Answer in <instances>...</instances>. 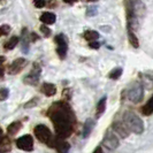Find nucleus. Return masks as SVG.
Segmentation results:
<instances>
[{
    "mask_svg": "<svg viewBox=\"0 0 153 153\" xmlns=\"http://www.w3.org/2000/svg\"><path fill=\"white\" fill-rule=\"evenodd\" d=\"M27 63L28 62L24 58H19L9 65V67L7 68V73L9 75H16L22 71V69L27 66Z\"/></svg>",
    "mask_w": 153,
    "mask_h": 153,
    "instance_id": "nucleus-10",
    "label": "nucleus"
},
{
    "mask_svg": "<svg viewBox=\"0 0 153 153\" xmlns=\"http://www.w3.org/2000/svg\"><path fill=\"white\" fill-rule=\"evenodd\" d=\"M106 100H107V97H102L101 99L99 100L98 105H97V109H96V115L97 117H100V115L105 112V108H106Z\"/></svg>",
    "mask_w": 153,
    "mask_h": 153,
    "instance_id": "nucleus-21",
    "label": "nucleus"
},
{
    "mask_svg": "<svg viewBox=\"0 0 153 153\" xmlns=\"http://www.w3.org/2000/svg\"><path fill=\"white\" fill-rule=\"evenodd\" d=\"M97 12H98L97 7H96V6H91V7H89L86 9V15L94 16V15H97Z\"/></svg>",
    "mask_w": 153,
    "mask_h": 153,
    "instance_id": "nucleus-28",
    "label": "nucleus"
},
{
    "mask_svg": "<svg viewBox=\"0 0 153 153\" xmlns=\"http://www.w3.org/2000/svg\"><path fill=\"white\" fill-rule=\"evenodd\" d=\"M0 32H1L2 36H6V35H8L10 32V27L8 24H2L0 27Z\"/></svg>",
    "mask_w": 153,
    "mask_h": 153,
    "instance_id": "nucleus-27",
    "label": "nucleus"
},
{
    "mask_svg": "<svg viewBox=\"0 0 153 153\" xmlns=\"http://www.w3.org/2000/svg\"><path fill=\"white\" fill-rule=\"evenodd\" d=\"M12 150V144L8 137L2 136L1 137V142H0V152L1 153H8Z\"/></svg>",
    "mask_w": 153,
    "mask_h": 153,
    "instance_id": "nucleus-18",
    "label": "nucleus"
},
{
    "mask_svg": "<svg viewBox=\"0 0 153 153\" xmlns=\"http://www.w3.org/2000/svg\"><path fill=\"white\" fill-rule=\"evenodd\" d=\"M140 84L143 85L144 89L152 90L153 89V75L150 73H140L139 74Z\"/></svg>",
    "mask_w": 153,
    "mask_h": 153,
    "instance_id": "nucleus-12",
    "label": "nucleus"
},
{
    "mask_svg": "<svg viewBox=\"0 0 153 153\" xmlns=\"http://www.w3.org/2000/svg\"><path fill=\"white\" fill-rule=\"evenodd\" d=\"M33 5L37 8H43L47 4H46V0H33Z\"/></svg>",
    "mask_w": 153,
    "mask_h": 153,
    "instance_id": "nucleus-30",
    "label": "nucleus"
},
{
    "mask_svg": "<svg viewBox=\"0 0 153 153\" xmlns=\"http://www.w3.org/2000/svg\"><path fill=\"white\" fill-rule=\"evenodd\" d=\"M65 2H67V4H73V2H75L76 0H63Z\"/></svg>",
    "mask_w": 153,
    "mask_h": 153,
    "instance_id": "nucleus-36",
    "label": "nucleus"
},
{
    "mask_svg": "<svg viewBox=\"0 0 153 153\" xmlns=\"http://www.w3.org/2000/svg\"><path fill=\"white\" fill-rule=\"evenodd\" d=\"M33 134L36 135V137L39 142L44 143V144H51L52 143V132L51 130L44 126V124H38L33 129Z\"/></svg>",
    "mask_w": 153,
    "mask_h": 153,
    "instance_id": "nucleus-4",
    "label": "nucleus"
},
{
    "mask_svg": "<svg viewBox=\"0 0 153 153\" xmlns=\"http://www.w3.org/2000/svg\"><path fill=\"white\" fill-rule=\"evenodd\" d=\"M83 37H84L88 42H94L99 38V33L94 30H86L83 33Z\"/></svg>",
    "mask_w": 153,
    "mask_h": 153,
    "instance_id": "nucleus-23",
    "label": "nucleus"
},
{
    "mask_svg": "<svg viewBox=\"0 0 153 153\" xmlns=\"http://www.w3.org/2000/svg\"><path fill=\"white\" fill-rule=\"evenodd\" d=\"M22 128V123L20 122V121H15V122H12L9 126L7 127V134L8 135H15L17 134L20 129Z\"/></svg>",
    "mask_w": 153,
    "mask_h": 153,
    "instance_id": "nucleus-19",
    "label": "nucleus"
},
{
    "mask_svg": "<svg viewBox=\"0 0 153 153\" xmlns=\"http://www.w3.org/2000/svg\"><path fill=\"white\" fill-rule=\"evenodd\" d=\"M56 5H58V2H56V0H50V1L47 2V7H50V8H54V7H56Z\"/></svg>",
    "mask_w": 153,
    "mask_h": 153,
    "instance_id": "nucleus-33",
    "label": "nucleus"
},
{
    "mask_svg": "<svg viewBox=\"0 0 153 153\" xmlns=\"http://www.w3.org/2000/svg\"><path fill=\"white\" fill-rule=\"evenodd\" d=\"M31 39H29V35H28V30L24 28L22 30V35H21V47H22L23 53H28L29 51V43Z\"/></svg>",
    "mask_w": 153,
    "mask_h": 153,
    "instance_id": "nucleus-15",
    "label": "nucleus"
},
{
    "mask_svg": "<svg viewBox=\"0 0 153 153\" xmlns=\"http://www.w3.org/2000/svg\"><path fill=\"white\" fill-rule=\"evenodd\" d=\"M142 112H143V114H144V115L153 114V94H152V97L150 98V100L147 101V104L143 106V108H142Z\"/></svg>",
    "mask_w": 153,
    "mask_h": 153,
    "instance_id": "nucleus-24",
    "label": "nucleus"
},
{
    "mask_svg": "<svg viewBox=\"0 0 153 153\" xmlns=\"http://www.w3.org/2000/svg\"><path fill=\"white\" fill-rule=\"evenodd\" d=\"M40 31H42V33H44V36L45 37H50L51 36V29L46 25V24H43V25H40Z\"/></svg>",
    "mask_w": 153,
    "mask_h": 153,
    "instance_id": "nucleus-26",
    "label": "nucleus"
},
{
    "mask_svg": "<svg viewBox=\"0 0 153 153\" xmlns=\"http://www.w3.org/2000/svg\"><path fill=\"white\" fill-rule=\"evenodd\" d=\"M112 129L114 131L116 135H119L121 138H126L129 136V132L130 130L127 128V126H126V123L121 122V121H114V122L112 123Z\"/></svg>",
    "mask_w": 153,
    "mask_h": 153,
    "instance_id": "nucleus-11",
    "label": "nucleus"
},
{
    "mask_svg": "<svg viewBox=\"0 0 153 153\" xmlns=\"http://www.w3.org/2000/svg\"><path fill=\"white\" fill-rule=\"evenodd\" d=\"M38 39H39V37L35 33V32L31 33V42H35V40H38Z\"/></svg>",
    "mask_w": 153,
    "mask_h": 153,
    "instance_id": "nucleus-34",
    "label": "nucleus"
},
{
    "mask_svg": "<svg viewBox=\"0 0 153 153\" xmlns=\"http://www.w3.org/2000/svg\"><path fill=\"white\" fill-rule=\"evenodd\" d=\"M40 92L47 97H52L56 93V88L52 83H44L40 88Z\"/></svg>",
    "mask_w": 153,
    "mask_h": 153,
    "instance_id": "nucleus-16",
    "label": "nucleus"
},
{
    "mask_svg": "<svg viewBox=\"0 0 153 153\" xmlns=\"http://www.w3.org/2000/svg\"><path fill=\"white\" fill-rule=\"evenodd\" d=\"M20 42V38L19 37H16V36H13V37H10L8 42L5 43V50H7V51H10V50H13V48H15L16 45H17V43Z\"/></svg>",
    "mask_w": 153,
    "mask_h": 153,
    "instance_id": "nucleus-22",
    "label": "nucleus"
},
{
    "mask_svg": "<svg viewBox=\"0 0 153 153\" xmlns=\"http://www.w3.org/2000/svg\"><path fill=\"white\" fill-rule=\"evenodd\" d=\"M54 146L56 149V151L59 153H68L70 150V145L68 142H66L63 138H59L54 142Z\"/></svg>",
    "mask_w": 153,
    "mask_h": 153,
    "instance_id": "nucleus-13",
    "label": "nucleus"
},
{
    "mask_svg": "<svg viewBox=\"0 0 153 153\" xmlns=\"http://www.w3.org/2000/svg\"><path fill=\"white\" fill-rule=\"evenodd\" d=\"M127 98L134 104L140 102L144 98V88L142 84H136L127 91Z\"/></svg>",
    "mask_w": 153,
    "mask_h": 153,
    "instance_id": "nucleus-5",
    "label": "nucleus"
},
{
    "mask_svg": "<svg viewBox=\"0 0 153 153\" xmlns=\"http://www.w3.org/2000/svg\"><path fill=\"white\" fill-rule=\"evenodd\" d=\"M127 12V28L132 30L138 29V21L146 14V7L142 0H126Z\"/></svg>",
    "mask_w": 153,
    "mask_h": 153,
    "instance_id": "nucleus-2",
    "label": "nucleus"
},
{
    "mask_svg": "<svg viewBox=\"0 0 153 153\" xmlns=\"http://www.w3.org/2000/svg\"><path fill=\"white\" fill-rule=\"evenodd\" d=\"M121 75H122V68H115L108 74V77L111 79H117Z\"/></svg>",
    "mask_w": 153,
    "mask_h": 153,
    "instance_id": "nucleus-25",
    "label": "nucleus"
},
{
    "mask_svg": "<svg viewBox=\"0 0 153 153\" xmlns=\"http://www.w3.org/2000/svg\"><path fill=\"white\" fill-rule=\"evenodd\" d=\"M89 46H90L91 48L97 50V48H99L100 47V43H98L97 40H94V42H90V43H89Z\"/></svg>",
    "mask_w": 153,
    "mask_h": 153,
    "instance_id": "nucleus-32",
    "label": "nucleus"
},
{
    "mask_svg": "<svg viewBox=\"0 0 153 153\" xmlns=\"http://www.w3.org/2000/svg\"><path fill=\"white\" fill-rule=\"evenodd\" d=\"M123 122L126 123L127 128L136 135H140L144 131V122L143 120L134 112H126L123 114Z\"/></svg>",
    "mask_w": 153,
    "mask_h": 153,
    "instance_id": "nucleus-3",
    "label": "nucleus"
},
{
    "mask_svg": "<svg viewBox=\"0 0 153 153\" xmlns=\"http://www.w3.org/2000/svg\"><path fill=\"white\" fill-rule=\"evenodd\" d=\"M85 1H89V2H91V1H98V0H85Z\"/></svg>",
    "mask_w": 153,
    "mask_h": 153,
    "instance_id": "nucleus-37",
    "label": "nucleus"
},
{
    "mask_svg": "<svg viewBox=\"0 0 153 153\" xmlns=\"http://www.w3.org/2000/svg\"><path fill=\"white\" fill-rule=\"evenodd\" d=\"M92 153H102V149H101V146H97L96 149H94V151Z\"/></svg>",
    "mask_w": 153,
    "mask_h": 153,
    "instance_id": "nucleus-35",
    "label": "nucleus"
},
{
    "mask_svg": "<svg viewBox=\"0 0 153 153\" xmlns=\"http://www.w3.org/2000/svg\"><path fill=\"white\" fill-rule=\"evenodd\" d=\"M127 31H128V39H129V43H130L132 47L137 48L139 46V43H138V38L137 36L135 35V31L130 29V28H127Z\"/></svg>",
    "mask_w": 153,
    "mask_h": 153,
    "instance_id": "nucleus-20",
    "label": "nucleus"
},
{
    "mask_svg": "<svg viewBox=\"0 0 153 153\" xmlns=\"http://www.w3.org/2000/svg\"><path fill=\"white\" fill-rule=\"evenodd\" d=\"M47 115L53 123L55 134L59 138H67L71 135L75 124V115L66 101H56L50 107Z\"/></svg>",
    "mask_w": 153,
    "mask_h": 153,
    "instance_id": "nucleus-1",
    "label": "nucleus"
},
{
    "mask_svg": "<svg viewBox=\"0 0 153 153\" xmlns=\"http://www.w3.org/2000/svg\"><path fill=\"white\" fill-rule=\"evenodd\" d=\"M16 146L27 152H30L33 150V138L30 135H24L22 137L16 139Z\"/></svg>",
    "mask_w": 153,
    "mask_h": 153,
    "instance_id": "nucleus-9",
    "label": "nucleus"
},
{
    "mask_svg": "<svg viewBox=\"0 0 153 153\" xmlns=\"http://www.w3.org/2000/svg\"><path fill=\"white\" fill-rule=\"evenodd\" d=\"M55 44H56V53L59 55L60 59H65L67 55L68 51V44H67V39L63 35H56L55 36Z\"/></svg>",
    "mask_w": 153,
    "mask_h": 153,
    "instance_id": "nucleus-6",
    "label": "nucleus"
},
{
    "mask_svg": "<svg viewBox=\"0 0 153 153\" xmlns=\"http://www.w3.org/2000/svg\"><path fill=\"white\" fill-rule=\"evenodd\" d=\"M102 145L105 146L107 150L112 151L115 150L119 146V138L116 136V134H114L113 131H106L105 136L102 138Z\"/></svg>",
    "mask_w": 153,
    "mask_h": 153,
    "instance_id": "nucleus-7",
    "label": "nucleus"
},
{
    "mask_svg": "<svg viewBox=\"0 0 153 153\" xmlns=\"http://www.w3.org/2000/svg\"><path fill=\"white\" fill-rule=\"evenodd\" d=\"M93 128H94V120H92V119H88V120L84 122L83 129H82V136H83V138L89 137V136L91 135Z\"/></svg>",
    "mask_w": 153,
    "mask_h": 153,
    "instance_id": "nucleus-14",
    "label": "nucleus"
},
{
    "mask_svg": "<svg viewBox=\"0 0 153 153\" xmlns=\"http://www.w3.org/2000/svg\"><path fill=\"white\" fill-rule=\"evenodd\" d=\"M8 94H9V91L6 88H1V91H0V96H1V101L6 100L8 98Z\"/></svg>",
    "mask_w": 153,
    "mask_h": 153,
    "instance_id": "nucleus-29",
    "label": "nucleus"
},
{
    "mask_svg": "<svg viewBox=\"0 0 153 153\" xmlns=\"http://www.w3.org/2000/svg\"><path fill=\"white\" fill-rule=\"evenodd\" d=\"M40 21L43 22V24L50 25V24H53L56 21V16L54 15L53 13H51V12H45V13H43L40 15Z\"/></svg>",
    "mask_w": 153,
    "mask_h": 153,
    "instance_id": "nucleus-17",
    "label": "nucleus"
},
{
    "mask_svg": "<svg viewBox=\"0 0 153 153\" xmlns=\"http://www.w3.org/2000/svg\"><path fill=\"white\" fill-rule=\"evenodd\" d=\"M37 101H38L37 98H33V99L30 100L29 102H27V104H25V108H31L32 106H35V104H37Z\"/></svg>",
    "mask_w": 153,
    "mask_h": 153,
    "instance_id": "nucleus-31",
    "label": "nucleus"
},
{
    "mask_svg": "<svg viewBox=\"0 0 153 153\" xmlns=\"http://www.w3.org/2000/svg\"><path fill=\"white\" fill-rule=\"evenodd\" d=\"M40 77V67L38 63H33V68L30 73L24 77V83L28 85H37Z\"/></svg>",
    "mask_w": 153,
    "mask_h": 153,
    "instance_id": "nucleus-8",
    "label": "nucleus"
}]
</instances>
